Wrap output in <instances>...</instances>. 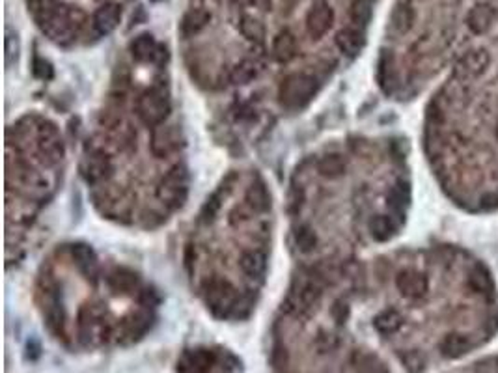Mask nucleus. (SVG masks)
<instances>
[{
    "label": "nucleus",
    "mask_w": 498,
    "mask_h": 373,
    "mask_svg": "<svg viewBox=\"0 0 498 373\" xmlns=\"http://www.w3.org/2000/svg\"><path fill=\"white\" fill-rule=\"evenodd\" d=\"M28 10L43 34L58 45L75 42L86 19L77 6L64 4L60 0H28Z\"/></svg>",
    "instance_id": "nucleus-1"
},
{
    "label": "nucleus",
    "mask_w": 498,
    "mask_h": 373,
    "mask_svg": "<svg viewBox=\"0 0 498 373\" xmlns=\"http://www.w3.org/2000/svg\"><path fill=\"white\" fill-rule=\"evenodd\" d=\"M319 83L314 75L308 73H291L280 84V101L287 109H301L310 103L312 97L317 93Z\"/></svg>",
    "instance_id": "nucleus-2"
},
{
    "label": "nucleus",
    "mask_w": 498,
    "mask_h": 373,
    "mask_svg": "<svg viewBox=\"0 0 498 373\" xmlns=\"http://www.w3.org/2000/svg\"><path fill=\"white\" fill-rule=\"evenodd\" d=\"M189 194V174L183 166H174L159 183L157 196L168 208H182Z\"/></svg>",
    "instance_id": "nucleus-3"
},
{
    "label": "nucleus",
    "mask_w": 498,
    "mask_h": 373,
    "mask_svg": "<svg viewBox=\"0 0 498 373\" xmlns=\"http://www.w3.org/2000/svg\"><path fill=\"white\" fill-rule=\"evenodd\" d=\"M170 97L165 88H151L136 101V114L146 125H159L170 114Z\"/></svg>",
    "instance_id": "nucleus-4"
},
{
    "label": "nucleus",
    "mask_w": 498,
    "mask_h": 373,
    "mask_svg": "<svg viewBox=\"0 0 498 373\" xmlns=\"http://www.w3.org/2000/svg\"><path fill=\"white\" fill-rule=\"evenodd\" d=\"M206 302L215 316L226 317L237 306V291L228 280L213 278L206 285Z\"/></svg>",
    "instance_id": "nucleus-5"
},
{
    "label": "nucleus",
    "mask_w": 498,
    "mask_h": 373,
    "mask_svg": "<svg viewBox=\"0 0 498 373\" xmlns=\"http://www.w3.org/2000/svg\"><path fill=\"white\" fill-rule=\"evenodd\" d=\"M321 288L314 280H297L285 299V310L290 314H308L321 301Z\"/></svg>",
    "instance_id": "nucleus-6"
},
{
    "label": "nucleus",
    "mask_w": 498,
    "mask_h": 373,
    "mask_svg": "<svg viewBox=\"0 0 498 373\" xmlns=\"http://www.w3.org/2000/svg\"><path fill=\"white\" fill-rule=\"evenodd\" d=\"M37 151L43 155V162L47 165H57L62 161L64 144L58 135L57 125L51 122H43L37 127Z\"/></svg>",
    "instance_id": "nucleus-7"
},
{
    "label": "nucleus",
    "mask_w": 498,
    "mask_h": 373,
    "mask_svg": "<svg viewBox=\"0 0 498 373\" xmlns=\"http://www.w3.org/2000/svg\"><path fill=\"white\" fill-rule=\"evenodd\" d=\"M489 64H491V57L485 49H473L457 60L456 77L461 81H474L485 73Z\"/></svg>",
    "instance_id": "nucleus-8"
},
{
    "label": "nucleus",
    "mask_w": 498,
    "mask_h": 373,
    "mask_svg": "<svg viewBox=\"0 0 498 373\" xmlns=\"http://www.w3.org/2000/svg\"><path fill=\"white\" fill-rule=\"evenodd\" d=\"M334 21V11L327 0H314L307 13V30L312 40H319L328 32Z\"/></svg>",
    "instance_id": "nucleus-9"
},
{
    "label": "nucleus",
    "mask_w": 498,
    "mask_h": 373,
    "mask_svg": "<svg viewBox=\"0 0 498 373\" xmlns=\"http://www.w3.org/2000/svg\"><path fill=\"white\" fill-rule=\"evenodd\" d=\"M131 54L138 62H162L166 60V49L155 42V37L150 32H144L141 36H136L129 45Z\"/></svg>",
    "instance_id": "nucleus-10"
},
{
    "label": "nucleus",
    "mask_w": 498,
    "mask_h": 373,
    "mask_svg": "<svg viewBox=\"0 0 498 373\" xmlns=\"http://www.w3.org/2000/svg\"><path fill=\"white\" fill-rule=\"evenodd\" d=\"M81 172H83L86 183H99L112 174V161H110V157L105 155L103 151H94V153L84 157Z\"/></svg>",
    "instance_id": "nucleus-11"
},
{
    "label": "nucleus",
    "mask_w": 498,
    "mask_h": 373,
    "mask_svg": "<svg viewBox=\"0 0 498 373\" xmlns=\"http://www.w3.org/2000/svg\"><path fill=\"white\" fill-rule=\"evenodd\" d=\"M396 285H398L401 295L410 301H418L427 293V278L422 273L413 269L401 271L396 278Z\"/></svg>",
    "instance_id": "nucleus-12"
},
{
    "label": "nucleus",
    "mask_w": 498,
    "mask_h": 373,
    "mask_svg": "<svg viewBox=\"0 0 498 373\" xmlns=\"http://www.w3.org/2000/svg\"><path fill=\"white\" fill-rule=\"evenodd\" d=\"M119 21H121V6L116 4V2L103 4L92 17V25L101 36L114 32L118 28Z\"/></svg>",
    "instance_id": "nucleus-13"
},
{
    "label": "nucleus",
    "mask_w": 498,
    "mask_h": 373,
    "mask_svg": "<svg viewBox=\"0 0 498 373\" xmlns=\"http://www.w3.org/2000/svg\"><path fill=\"white\" fill-rule=\"evenodd\" d=\"M179 148V135L174 127H159L151 136V151L159 159L172 155Z\"/></svg>",
    "instance_id": "nucleus-14"
},
{
    "label": "nucleus",
    "mask_w": 498,
    "mask_h": 373,
    "mask_svg": "<svg viewBox=\"0 0 498 373\" xmlns=\"http://www.w3.org/2000/svg\"><path fill=\"white\" fill-rule=\"evenodd\" d=\"M215 360V353L209 349H194L183 355L179 373H208Z\"/></svg>",
    "instance_id": "nucleus-15"
},
{
    "label": "nucleus",
    "mask_w": 498,
    "mask_h": 373,
    "mask_svg": "<svg viewBox=\"0 0 498 373\" xmlns=\"http://www.w3.org/2000/svg\"><path fill=\"white\" fill-rule=\"evenodd\" d=\"M364 43H366L364 30L358 26H345L336 34L338 49L348 57H357L358 52L364 49Z\"/></svg>",
    "instance_id": "nucleus-16"
},
{
    "label": "nucleus",
    "mask_w": 498,
    "mask_h": 373,
    "mask_svg": "<svg viewBox=\"0 0 498 373\" xmlns=\"http://www.w3.org/2000/svg\"><path fill=\"white\" fill-rule=\"evenodd\" d=\"M71 256L73 261L77 265V269L83 273L86 278H95L99 271V264H97V256L88 244L77 243L71 247Z\"/></svg>",
    "instance_id": "nucleus-17"
},
{
    "label": "nucleus",
    "mask_w": 498,
    "mask_h": 373,
    "mask_svg": "<svg viewBox=\"0 0 498 373\" xmlns=\"http://www.w3.org/2000/svg\"><path fill=\"white\" fill-rule=\"evenodd\" d=\"M494 19H497V11H494V8L491 4L474 6L467 16L468 28H470L474 34H485V32L494 25Z\"/></svg>",
    "instance_id": "nucleus-18"
},
{
    "label": "nucleus",
    "mask_w": 498,
    "mask_h": 373,
    "mask_svg": "<svg viewBox=\"0 0 498 373\" xmlns=\"http://www.w3.org/2000/svg\"><path fill=\"white\" fill-rule=\"evenodd\" d=\"M239 265H241V269H243L247 276L260 278V276H263L265 269H267V256L258 249L244 250L243 254H241V259H239Z\"/></svg>",
    "instance_id": "nucleus-19"
},
{
    "label": "nucleus",
    "mask_w": 498,
    "mask_h": 373,
    "mask_svg": "<svg viewBox=\"0 0 498 373\" xmlns=\"http://www.w3.org/2000/svg\"><path fill=\"white\" fill-rule=\"evenodd\" d=\"M273 57L278 62L285 64L297 57V37L293 32L282 30L273 42Z\"/></svg>",
    "instance_id": "nucleus-20"
},
{
    "label": "nucleus",
    "mask_w": 498,
    "mask_h": 373,
    "mask_svg": "<svg viewBox=\"0 0 498 373\" xmlns=\"http://www.w3.org/2000/svg\"><path fill=\"white\" fill-rule=\"evenodd\" d=\"M209 19H211V13L203 8H192L189 10L182 19V25H179V32H182L185 37H191L194 34H198L200 30H203L208 26Z\"/></svg>",
    "instance_id": "nucleus-21"
},
{
    "label": "nucleus",
    "mask_w": 498,
    "mask_h": 373,
    "mask_svg": "<svg viewBox=\"0 0 498 373\" xmlns=\"http://www.w3.org/2000/svg\"><path fill=\"white\" fill-rule=\"evenodd\" d=\"M138 284H141V280H138L136 273L125 269V267L116 269L109 276V285L118 293H133L135 290H138Z\"/></svg>",
    "instance_id": "nucleus-22"
},
{
    "label": "nucleus",
    "mask_w": 498,
    "mask_h": 373,
    "mask_svg": "<svg viewBox=\"0 0 498 373\" xmlns=\"http://www.w3.org/2000/svg\"><path fill=\"white\" fill-rule=\"evenodd\" d=\"M374 326L379 334L390 336V334H396L403 326V317L398 310H383L374 319Z\"/></svg>",
    "instance_id": "nucleus-23"
},
{
    "label": "nucleus",
    "mask_w": 498,
    "mask_h": 373,
    "mask_svg": "<svg viewBox=\"0 0 498 373\" xmlns=\"http://www.w3.org/2000/svg\"><path fill=\"white\" fill-rule=\"evenodd\" d=\"M374 6H375V0H353V2H351L349 17H351V21L355 23V26L364 28V26L372 21Z\"/></svg>",
    "instance_id": "nucleus-24"
},
{
    "label": "nucleus",
    "mask_w": 498,
    "mask_h": 373,
    "mask_svg": "<svg viewBox=\"0 0 498 373\" xmlns=\"http://www.w3.org/2000/svg\"><path fill=\"white\" fill-rule=\"evenodd\" d=\"M244 200H247V203H249V208L252 209V211H258V213L267 211L271 206L269 192H267V189H265V185L261 182L254 183V185L250 186L249 191H247Z\"/></svg>",
    "instance_id": "nucleus-25"
},
{
    "label": "nucleus",
    "mask_w": 498,
    "mask_h": 373,
    "mask_svg": "<svg viewBox=\"0 0 498 373\" xmlns=\"http://www.w3.org/2000/svg\"><path fill=\"white\" fill-rule=\"evenodd\" d=\"M317 170L321 174L323 177H328V179H336L345 172V161H343L342 155L338 153H328L319 161L317 165Z\"/></svg>",
    "instance_id": "nucleus-26"
},
{
    "label": "nucleus",
    "mask_w": 498,
    "mask_h": 373,
    "mask_svg": "<svg viewBox=\"0 0 498 373\" xmlns=\"http://www.w3.org/2000/svg\"><path fill=\"white\" fill-rule=\"evenodd\" d=\"M369 232L377 241H389L396 233L394 218H390L389 215H377L369 220Z\"/></svg>",
    "instance_id": "nucleus-27"
},
{
    "label": "nucleus",
    "mask_w": 498,
    "mask_h": 373,
    "mask_svg": "<svg viewBox=\"0 0 498 373\" xmlns=\"http://www.w3.org/2000/svg\"><path fill=\"white\" fill-rule=\"evenodd\" d=\"M415 10L413 6L409 4H400L392 13V28L400 34H405L407 30L413 28V23H415Z\"/></svg>",
    "instance_id": "nucleus-28"
},
{
    "label": "nucleus",
    "mask_w": 498,
    "mask_h": 373,
    "mask_svg": "<svg viewBox=\"0 0 498 373\" xmlns=\"http://www.w3.org/2000/svg\"><path fill=\"white\" fill-rule=\"evenodd\" d=\"M239 28H241V34H243L249 42H263L265 26L261 25V21H258L256 17L243 16L241 17V23H239Z\"/></svg>",
    "instance_id": "nucleus-29"
},
{
    "label": "nucleus",
    "mask_w": 498,
    "mask_h": 373,
    "mask_svg": "<svg viewBox=\"0 0 498 373\" xmlns=\"http://www.w3.org/2000/svg\"><path fill=\"white\" fill-rule=\"evenodd\" d=\"M468 285H470L476 293H480V295H493V280H491V276H489L482 267H476V269L468 275Z\"/></svg>",
    "instance_id": "nucleus-30"
},
{
    "label": "nucleus",
    "mask_w": 498,
    "mask_h": 373,
    "mask_svg": "<svg viewBox=\"0 0 498 373\" xmlns=\"http://www.w3.org/2000/svg\"><path fill=\"white\" fill-rule=\"evenodd\" d=\"M256 75H258V64H256L254 60H243V62H239L237 66L232 69L230 78H232V83L234 84H247L250 83Z\"/></svg>",
    "instance_id": "nucleus-31"
},
{
    "label": "nucleus",
    "mask_w": 498,
    "mask_h": 373,
    "mask_svg": "<svg viewBox=\"0 0 498 373\" xmlns=\"http://www.w3.org/2000/svg\"><path fill=\"white\" fill-rule=\"evenodd\" d=\"M409 198H410L409 185H407V183H403V182L396 183V185L392 186V191H390V194H389L390 208L396 209V211H403V209L407 208V203H409Z\"/></svg>",
    "instance_id": "nucleus-32"
},
{
    "label": "nucleus",
    "mask_w": 498,
    "mask_h": 373,
    "mask_svg": "<svg viewBox=\"0 0 498 373\" xmlns=\"http://www.w3.org/2000/svg\"><path fill=\"white\" fill-rule=\"evenodd\" d=\"M295 244L299 247L301 252H312L316 249L317 244V235L314 233V230L308 226V224H302L299 226L295 232Z\"/></svg>",
    "instance_id": "nucleus-33"
},
{
    "label": "nucleus",
    "mask_w": 498,
    "mask_h": 373,
    "mask_svg": "<svg viewBox=\"0 0 498 373\" xmlns=\"http://www.w3.org/2000/svg\"><path fill=\"white\" fill-rule=\"evenodd\" d=\"M34 75L40 78H51L52 77V68L51 64L43 58H36L34 60Z\"/></svg>",
    "instance_id": "nucleus-34"
},
{
    "label": "nucleus",
    "mask_w": 498,
    "mask_h": 373,
    "mask_svg": "<svg viewBox=\"0 0 498 373\" xmlns=\"http://www.w3.org/2000/svg\"><path fill=\"white\" fill-rule=\"evenodd\" d=\"M332 314H334V317H336L338 323H342L343 319L348 317L349 308L345 304H343L342 301H340V302H336V306H334V308H332Z\"/></svg>",
    "instance_id": "nucleus-35"
},
{
    "label": "nucleus",
    "mask_w": 498,
    "mask_h": 373,
    "mask_svg": "<svg viewBox=\"0 0 498 373\" xmlns=\"http://www.w3.org/2000/svg\"><path fill=\"white\" fill-rule=\"evenodd\" d=\"M474 373H498V360L493 364V366H489V368L478 369V372H474Z\"/></svg>",
    "instance_id": "nucleus-36"
},
{
    "label": "nucleus",
    "mask_w": 498,
    "mask_h": 373,
    "mask_svg": "<svg viewBox=\"0 0 498 373\" xmlns=\"http://www.w3.org/2000/svg\"><path fill=\"white\" fill-rule=\"evenodd\" d=\"M497 136H498V125H497Z\"/></svg>",
    "instance_id": "nucleus-37"
},
{
    "label": "nucleus",
    "mask_w": 498,
    "mask_h": 373,
    "mask_svg": "<svg viewBox=\"0 0 498 373\" xmlns=\"http://www.w3.org/2000/svg\"><path fill=\"white\" fill-rule=\"evenodd\" d=\"M153 2H159V0H153Z\"/></svg>",
    "instance_id": "nucleus-38"
}]
</instances>
